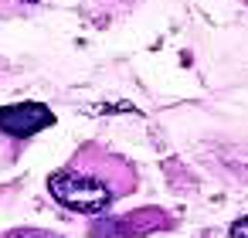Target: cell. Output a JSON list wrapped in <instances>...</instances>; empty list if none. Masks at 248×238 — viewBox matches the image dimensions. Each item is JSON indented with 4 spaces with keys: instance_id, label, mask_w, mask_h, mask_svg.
Returning <instances> with one entry per match:
<instances>
[{
    "instance_id": "obj_4",
    "label": "cell",
    "mask_w": 248,
    "mask_h": 238,
    "mask_svg": "<svg viewBox=\"0 0 248 238\" xmlns=\"http://www.w3.org/2000/svg\"><path fill=\"white\" fill-rule=\"evenodd\" d=\"M231 238H248V218H238L231 224Z\"/></svg>"
},
{
    "instance_id": "obj_2",
    "label": "cell",
    "mask_w": 248,
    "mask_h": 238,
    "mask_svg": "<svg viewBox=\"0 0 248 238\" xmlns=\"http://www.w3.org/2000/svg\"><path fill=\"white\" fill-rule=\"evenodd\" d=\"M48 126H55V112L41 102H17V106L0 109V133L4 136L28 140V136H34Z\"/></svg>"
},
{
    "instance_id": "obj_3",
    "label": "cell",
    "mask_w": 248,
    "mask_h": 238,
    "mask_svg": "<svg viewBox=\"0 0 248 238\" xmlns=\"http://www.w3.org/2000/svg\"><path fill=\"white\" fill-rule=\"evenodd\" d=\"M4 238H62V235H55V231H38V228H21V231L4 235Z\"/></svg>"
},
{
    "instance_id": "obj_1",
    "label": "cell",
    "mask_w": 248,
    "mask_h": 238,
    "mask_svg": "<svg viewBox=\"0 0 248 238\" xmlns=\"http://www.w3.org/2000/svg\"><path fill=\"white\" fill-rule=\"evenodd\" d=\"M133 184H136L133 167L112 153L95 150V146L82 150L72 163H65L62 170H55L48 177L51 197L58 204H65L68 211H78V214L109 211V204L119 201L123 194H129Z\"/></svg>"
}]
</instances>
